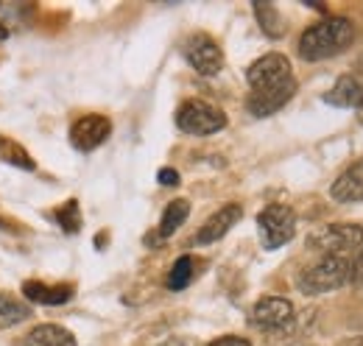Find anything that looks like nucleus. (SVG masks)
Listing matches in <instances>:
<instances>
[{
    "mask_svg": "<svg viewBox=\"0 0 363 346\" xmlns=\"http://www.w3.org/2000/svg\"><path fill=\"white\" fill-rule=\"evenodd\" d=\"M56 221L62 223V229H65V232H79V226H82L79 204H76V201H67L62 210H56Z\"/></svg>",
    "mask_w": 363,
    "mask_h": 346,
    "instance_id": "obj_20",
    "label": "nucleus"
},
{
    "mask_svg": "<svg viewBox=\"0 0 363 346\" xmlns=\"http://www.w3.org/2000/svg\"><path fill=\"white\" fill-rule=\"evenodd\" d=\"M257 232L266 249H279L288 240H294L296 235V216L291 207L285 204H269L260 216H257Z\"/></svg>",
    "mask_w": 363,
    "mask_h": 346,
    "instance_id": "obj_5",
    "label": "nucleus"
},
{
    "mask_svg": "<svg viewBox=\"0 0 363 346\" xmlns=\"http://www.w3.org/2000/svg\"><path fill=\"white\" fill-rule=\"evenodd\" d=\"M252 9H255V17H257V23H260V28H263L266 37L279 40V37L285 34V20H282V14L277 11V6L260 0V3H255Z\"/></svg>",
    "mask_w": 363,
    "mask_h": 346,
    "instance_id": "obj_15",
    "label": "nucleus"
},
{
    "mask_svg": "<svg viewBox=\"0 0 363 346\" xmlns=\"http://www.w3.org/2000/svg\"><path fill=\"white\" fill-rule=\"evenodd\" d=\"M352 279H363V252L361 257H358V262H355V268H352Z\"/></svg>",
    "mask_w": 363,
    "mask_h": 346,
    "instance_id": "obj_24",
    "label": "nucleus"
},
{
    "mask_svg": "<svg viewBox=\"0 0 363 346\" xmlns=\"http://www.w3.org/2000/svg\"><path fill=\"white\" fill-rule=\"evenodd\" d=\"M157 346H199V341L196 338H187V335H174V338H165L162 344Z\"/></svg>",
    "mask_w": 363,
    "mask_h": 346,
    "instance_id": "obj_22",
    "label": "nucleus"
},
{
    "mask_svg": "<svg viewBox=\"0 0 363 346\" xmlns=\"http://www.w3.org/2000/svg\"><path fill=\"white\" fill-rule=\"evenodd\" d=\"M26 346H76V338L59 324H40L26 335Z\"/></svg>",
    "mask_w": 363,
    "mask_h": 346,
    "instance_id": "obj_14",
    "label": "nucleus"
},
{
    "mask_svg": "<svg viewBox=\"0 0 363 346\" xmlns=\"http://www.w3.org/2000/svg\"><path fill=\"white\" fill-rule=\"evenodd\" d=\"M187 216H190V204H187L184 199L171 201V204L165 207V213H162V221H160V238H171L182 223L187 221Z\"/></svg>",
    "mask_w": 363,
    "mask_h": 346,
    "instance_id": "obj_17",
    "label": "nucleus"
},
{
    "mask_svg": "<svg viewBox=\"0 0 363 346\" xmlns=\"http://www.w3.org/2000/svg\"><path fill=\"white\" fill-rule=\"evenodd\" d=\"M0 229H6V226H3V221H0Z\"/></svg>",
    "mask_w": 363,
    "mask_h": 346,
    "instance_id": "obj_28",
    "label": "nucleus"
},
{
    "mask_svg": "<svg viewBox=\"0 0 363 346\" xmlns=\"http://www.w3.org/2000/svg\"><path fill=\"white\" fill-rule=\"evenodd\" d=\"M26 299L37 304H65L73 299V285H43V282H26L23 285Z\"/></svg>",
    "mask_w": 363,
    "mask_h": 346,
    "instance_id": "obj_13",
    "label": "nucleus"
},
{
    "mask_svg": "<svg viewBox=\"0 0 363 346\" xmlns=\"http://www.w3.org/2000/svg\"><path fill=\"white\" fill-rule=\"evenodd\" d=\"M363 101V86L358 79L352 76H341L335 84L330 86V92H324V104L338 106V109H358V104Z\"/></svg>",
    "mask_w": 363,
    "mask_h": 346,
    "instance_id": "obj_12",
    "label": "nucleus"
},
{
    "mask_svg": "<svg viewBox=\"0 0 363 346\" xmlns=\"http://www.w3.org/2000/svg\"><path fill=\"white\" fill-rule=\"evenodd\" d=\"M28 316H31V307L28 304L14 299V296L0 294V330H9V327L23 324Z\"/></svg>",
    "mask_w": 363,
    "mask_h": 346,
    "instance_id": "obj_16",
    "label": "nucleus"
},
{
    "mask_svg": "<svg viewBox=\"0 0 363 346\" xmlns=\"http://www.w3.org/2000/svg\"><path fill=\"white\" fill-rule=\"evenodd\" d=\"M157 179H160V184H165V187H177V184H179V173L174 171V168H162V171L157 173Z\"/></svg>",
    "mask_w": 363,
    "mask_h": 346,
    "instance_id": "obj_21",
    "label": "nucleus"
},
{
    "mask_svg": "<svg viewBox=\"0 0 363 346\" xmlns=\"http://www.w3.org/2000/svg\"><path fill=\"white\" fill-rule=\"evenodd\" d=\"M246 82L252 86L246 98V109L255 118H269L279 112L296 92V79L291 70V62L282 53H266L260 56L249 70Z\"/></svg>",
    "mask_w": 363,
    "mask_h": 346,
    "instance_id": "obj_1",
    "label": "nucleus"
},
{
    "mask_svg": "<svg viewBox=\"0 0 363 346\" xmlns=\"http://www.w3.org/2000/svg\"><path fill=\"white\" fill-rule=\"evenodd\" d=\"M330 196H333L335 201H344V204H350V201H363V162H358V165H352V168H347V171L341 173V176L333 182Z\"/></svg>",
    "mask_w": 363,
    "mask_h": 346,
    "instance_id": "obj_11",
    "label": "nucleus"
},
{
    "mask_svg": "<svg viewBox=\"0 0 363 346\" xmlns=\"http://www.w3.org/2000/svg\"><path fill=\"white\" fill-rule=\"evenodd\" d=\"M358 121H361V123H363V101H361V104H358Z\"/></svg>",
    "mask_w": 363,
    "mask_h": 346,
    "instance_id": "obj_26",
    "label": "nucleus"
},
{
    "mask_svg": "<svg viewBox=\"0 0 363 346\" xmlns=\"http://www.w3.org/2000/svg\"><path fill=\"white\" fill-rule=\"evenodd\" d=\"M308 243L316 252L341 257V252L358 249L363 243V226H358V223H330V226H321L318 232H313Z\"/></svg>",
    "mask_w": 363,
    "mask_h": 346,
    "instance_id": "obj_7",
    "label": "nucleus"
},
{
    "mask_svg": "<svg viewBox=\"0 0 363 346\" xmlns=\"http://www.w3.org/2000/svg\"><path fill=\"white\" fill-rule=\"evenodd\" d=\"M243 218V210H240V204H224L216 216H210L204 221V226L199 229V235H196V243H201V246H207V243H216V240H221L224 235H227L229 229L238 223Z\"/></svg>",
    "mask_w": 363,
    "mask_h": 346,
    "instance_id": "obj_10",
    "label": "nucleus"
},
{
    "mask_svg": "<svg viewBox=\"0 0 363 346\" xmlns=\"http://www.w3.org/2000/svg\"><path fill=\"white\" fill-rule=\"evenodd\" d=\"M182 53L199 76H218L224 67V50L210 34H190L182 45Z\"/></svg>",
    "mask_w": 363,
    "mask_h": 346,
    "instance_id": "obj_6",
    "label": "nucleus"
},
{
    "mask_svg": "<svg viewBox=\"0 0 363 346\" xmlns=\"http://www.w3.org/2000/svg\"><path fill=\"white\" fill-rule=\"evenodd\" d=\"M0 160L9 162V165H17L23 171H34L37 168L34 160L28 157V151L23 145H17L14 140H9V137H0Z\"/></svg>",
    "mask_w": 363,
    "mask_h": 346,
    "instance_id": "obj_18",
    "label": "nucleus"
},
{
    "mask_svg": "<svg viewBox=\"0 0 363 346\" xmlns=\"http://www.w3.org/2000/svg\"><path fill=\"white\" fill-rule=\"evenodd\" d=\"M6 37H9V28H6L3 23H0V40H6Z\"/></svg>",
    "mask_w": 363,
    "mask_h": 346,
    "instance_id": "obj_25",
    "label": "nucleus"
},
{
    "mask_svg": "<svg viewBox=\"0 0 363 346\" xmlns=\"http://www.w3.org/2000/svg\"><path fill=\"white\" fill-rule=\"evenodd\" d=\"M112 134V121L104 115H84L70 126V143L79 151H95Z\"/></svg>",
    "mask_w": 363,
    "mask_h": 346,
    "instance_id": "obj_9",
    "label": "nucleus"
},
{
    "mask_svg": "<svg viewBox=\"0 0 363 346\" xmlns=\"http://www.w3.org/2000/svg\"><path fill=\"white\" fill-rule=\"evenodd\" d=\"M352 279V265L338 255H324V257L308 265L299 277H296V285L302 294L308 296H321V294H330L341 285H347Z\"/></svg>",
    "mask_w": 363,
    "mask_h": 346,
    "instance_id": "obj_3",
    "label": "nucleus"
},
{
    "mask_svg": "<svg viewBox=\"0 0 363 346\" xmlns=\"http://www.w3.org/2000/svg\"><path fill=\"white\" fill-rule=\"evenodd\" d=\"M177 126L184 134H196V137H204V134H216L227 126V115L207 104V101H199V98H190L184 101L179 109H177Z\"/></svg>",
    "mask_w": 363,
    "mask_h": 346,
    "instance_id": "obj_4",
    "label": "nucleus"
},
{
    "mask_svg": "<svg viewBox=\"0 0 363 346\" xmlns=\"http://www.w3.org/2000/svg\"><path fill=\"white\" fill-rule=\"evenodd\" d=\"M193 268H196L193 257L177 260V262H174V268H171V274H168V288H171V291H182V288H187V285H190V279H193Z\"/></svg>",
    "mask_w": 363,
    "mask_h": 346,
    "instance_id": "obj_19",
    "label": "nucleus"
},
{
    "mask_svg": "<svg viewBox=\"0 0 363 346\" xmlns=\"http://www.w3.org/2000/svg\"><path fill=\"white\" fill-rule=\"evenodd\" d=\"M355 40V26L347 17H324L299 37V56L305 62H321L344 53Z\"/></svg>",
    "mask_w": 363,
    "mask_h": 346,
    "instance_id": "obj_2",
    "label": "nucleus"
},
{
    "mask_svg": "<svg viewBox=\"0 0 363 346\" xmlns=\"http://www.w3.org/2000/svg\"><path fill=\"white\" fill-rule=\"evenodd\" d=\"M210 346H252L246 338H238V335H224V338H218V341H213Z\"/></svg>",
    "mask_w": 363,
    "mask_h": 346,
    "instance_id": "obj_23",
    "label": "nucleus"
},
{
    "mask_svg": "<svg viewBox=\"0 0 363 346\" xmlns=\"http://www.w3.org/2000/svg\"><path fill=\"white\" fill-rule=\"evenodd\" d=\"M347 346H363V338H355L352 344H347Z\"/></svg>",
    "mask_w": 363,
    "mask_h": 346,
    "instance_id": "obj_27",
    "label": "nucleus"
},
{
    "mask_svg": "<svg viewBox=\"0 0 363 346\" xmlns=\"http://www.w3.org/2000/svg\"><path fill=\"white\" fill-rule=\"evenodd\" d=\"M252 324L260 330H272V333L291 330L294 327V304L288 299H279V296H266L255 304Z\"/></svg>",
    "mask_w": 363,
    "mask_h": 346,
    "instance_id": "obj_8",
    "label": "nucleus"
}]
</instances>
